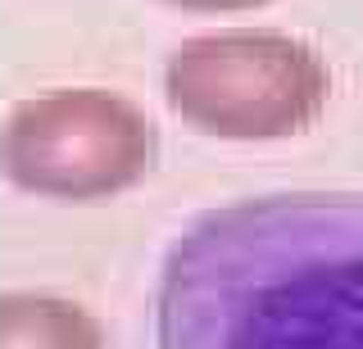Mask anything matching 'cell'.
Wrapping results in <instances>:
<instances>
[{
  "mask_svg": "<svg viewBox=\"0 0 363 349\" xmlns=\"http://www.w3.org/2000/svg\"><path fill=\"white\" fill-rule=\"evenodd\" d=\"M155 349H363V195L204 209L164 250Z\"/></svg>",
  "mask_w": 363,
  "mask_h": 349,
  "instance_id": "cell-1",
  "label": "cell"
},
{
  "mask_svg": "<svg viewBox=\"0 0 363 349\" xmlns=\"http://www.w3.org/2000/svg\"><path fill=\"white\" fill-rule=\"evenodd\" d=\"M332 73L309 41L268 28L191 37L164 64L168 109L218 141H286L327 109Z\"/></svg>",
  "mask_w": 363,
  "mask_h": 349,
  "instance_id": "cell-2",
  "label": "cell"
},
{
  "mask_svg": "<svg viewBox=\"0 0 363 349\" xmlns=\"http://www.w3.org/2000/svg\"><path fill=\"white\" fill-rule=\"evenodd\" d=\"M155 122L132 100L77 86L18 100L0 122V173L37 200L96 205L155 168Z\"/></svg>",
  "mask_w": 363,
  "mask_h": 349,
  "instance_id": "cell-3",
  "label": "cell"
},
{
  "mask_svg": "<svg viewBox=\"0 0 363 349\" xmlns=\"http://www.w3.org/2000/svg\"><path fill=\"white\" fill-rule=\"evenodd\" d=\"M0 349H100V326L82 304L9 290L0 295Z\"/></svg>",
  "mask_w": 363,
  "mask_h": 349,
  "instance_id": "cell-4",
  "label": "cell"
},
{
  "mask_svg": "<svg viewBox=\"0 0 363 349\" xmlns=\"http://www.w3.org/2000/svg\"><path fill=\"white\" fill-rule=\"evenodd\" d=\"M173 9H191V14H236V9H259L268 0H164Z\"/></svg>",
  "mask_w": 363,
  "mask_h": 349,
  "instance_id": "cell-5",
  "label": "cell"
}]
</instances>
